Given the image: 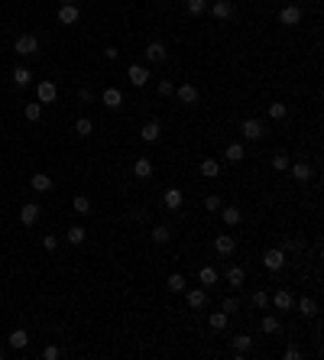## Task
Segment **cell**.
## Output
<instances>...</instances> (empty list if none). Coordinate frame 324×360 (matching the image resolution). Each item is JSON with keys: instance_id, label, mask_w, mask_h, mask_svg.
Here are the masks:
<instances>
[{"instance_id": "42", "label": "cell", "mask_w": 324, "mask_h": 360, "mask_svg": "<svg viewBox=\"0 0 324 360\" xmlns=\"http://www.w3.org/2000/svg\"><path fill=\"white\" fill-rule=\"evenodd\" d=\"M204 211H221V198H217V195H208V198H204Z\"/></svg>"}, {"instance_id": "27", "label": "cell", "mask_w": 324, "mask_h": 360, "mask_svg": "<svg viewBox=\"0 0 324 360\" xmlns=\"http://www.w3.org/2000/svg\"><path fill=\"white\" fill-rule=\"evenodd\" d=\"M91 130H94V124H91L87 117H78V120H75V133H78V136H91Z\"/></svg>"}, {"instance_id": "8", "label": "cell", "mask_w": 324, "mask_h": 360, "mask_svg": "<svg viewBox=\"0 0 324 360\" xmlns=\"http://www.w3.org/2000/svg\"><path fill=\"white\" fill-rule=\"evenodd\" d=\"M101 104H104V107H110V110H117L120 104H124V94H120L117 88H107V91L101 94Z\"/></svg>"}, {"instance_id": "6", "label": "cell", "mask_w": 324, "mask_h": 360, "mask_svg": "<svg viewBox=\"0 0 324 360\" xmlns=\"http://www.w3.org/2000/svg\"><path fill=\"white\" fill-rule=\"evenodd\" d=\"M240 133L247 136V140H259L262 136V124H259L256 117H250V120H243V124H240Z\"/></svg>"}, {"instance_id": "47", "label": "cell", "mask_w": 324, "mask_h": 360, "mask_svg": "<svg viewBox=\"0 0 324 360\" xmlns=\"http://www.w3.org/2000/svg\"><path fill=\"white\" fill-rule=\"evenodd\" d=\"M299 357H302L299 347H288V350H285V360H299Z\"/></svg>"}, {"instance_id": "25", "label": "cell", "mask_w": 324, "mask_h": 360, "mask_svg": "<svg viewBox=\"0 0 324 360\" xmlns=\"http://www.w3.org/2000/svg\"><path fill=\"white\" fill-rule=\"evenodd\" d=\"M198 279H201L204 286H214V283H217V269H214V266H201V269H198Z\"/></svg>"}, {"instance_id": "1", "label": "cell", "mask_w": 324, "mask_h": 360, "mask_svg": "<svg viewBox=\"0 0 324 360\" xmlns=\"http://www.w3.org/2000/svg\"><path fill=\"white\" fill-rule=\"evenodd\" d=\"M13 49L20 52V56H36V52H39V39H36V36H30V33H23V36H16Z\"/></svg>"}, {"instance_id": "34", "label": "cell", "mask_w": 324, "mask_h": 360, "mask_svg": "<svg viewBox=\"0 0 324 360\" xmlns=\"http://www.w3.org/2000/svg\"><path fill=\"white\" fill-rule=\"evenodd\" d=\"M285 114H288V107H285V104H282V101H276V104H269V117H273V120H282V117H285Z\"/></svg>"}, {"instance_id": "13", "label": "cell", "mask_w": 324, "mask_h": 360, "mask_svg": "<svg viewBox=\"0 0 324 360\" xmlns=\"http://www.w3.org/2000/svg\"><path fill=\"white\" fill-rule=\"evenodd\" d=\"M159 133H162V127L156 124V120H150V124H146L143 130H139V136H143L146 143H156V140H159Z\"/></svg>"}, {"instance_id": "7", "label": "cell", "mask_w": 324, "mask_h": 360, "mask_svg": "<svg viewBox=\"0 0 324 360\" xmlns=\"http://www.w3.org/2000/svg\"><path fill=\"white\" fill-rule=\"evenodd\" d=\"M127 78H130V85H136V88H143L146 81H150V72H146L143 65H130L127 68Z\"/></svg>"}, {"instance_id": "2", "label": "cell", "mask_w": 324, "mask_h": 360, "mask_svg": "<svg viewBox=\"0 0 324 360\" xmlns=\"http://www.w3.org/2000/svg\"><path fill=\"white\" fill-rule=\"evenodd\" d=\"M262 266H266V269H273V273H279V269H282L285 266V253L282 250H266V253H262Z\"/></svg>"}, {"instance_id": "15", "label": "cell", "mask_w": 324, "mask_h": 360, "mask_svg": "<svg viewBox=\"0 0 324 360\" xmlns=\"http://www.w3.org/2000/svg\"><path fill=\"white\" fill-rule=\"evenodd\" d=\"M30 185H33V191H49V188H52V179H49L46 172H36V175L30 179Z\"/></svg>"}, {"instance_id": "10", "label": "cell", "mask_w": 324, "mask_h": 360, "mask_svg": "<svg viewBox=\"0 0 324 360\" xmlns=\"http://www.w3.org/2000/svg\"><path fill=\"white\" fill-rule=\"evenodd\" d=\"M36 217H39V205H23L20 208V224L33 227V224H36Z\"/></svg>"}, {"instance_id": "37", "label": "cell", "mask_w": 324, "mask_h": 360, "mask_svg": "<svg viewBox=\"0 0 324 360\" xmlns=\"http://www.w3.org/2000/svg\"><path fill=\"white\" fill-rule=\"evenodd\" d=\"M23 114H26V120H39L42 117V104H26Z\"/></svg>"}, {"instance_id": "41", "label": "cell", "mask_w": 324, "mask_h": 360, "mask_svg": "<svg viewBox=\"0 0 324 360\" xmlns=\"http://www.w3.org/2000/svg\"><path fill=\"white\" fill-rule=\"evenodd\" d=\"M62 357V350H58L55 344H49V347H42V360H58Z\"/></svg>"}, {"instance_id": "49", "label": "cell", "mask_w": 324, "mask_h": 360, "mask_svg": "<svg viewBox=\"0 0 324 360\" xmlns=\"http://www.w3.org/2000/svg\"><path fill=\"white\" fill-rule=\"evenodd\" d=\"M62 4H75V0H62Z\"/></svg>"}, {"instance_id": "14", "label": "cell", "mask_w": 324, "mask_h": 360, "mask_svg": "<svg viewBox=\"0 0 324 360\" xmlns=\"http://www.w3.org/2000/svg\"><path fill=\"white\" fill-rule=\"evenodd\" d=\"M221 214H224V224H227V227H237V224L243 221V211H240V208H221Z\"/></svg>"}, {"instance_id": "16", "label": "cell", "mask_w": 324, "mask_h": 360, "mask_svg": "<svg viewBox=\"0 0 324 360\" xmlns=\"http://www.w3.org/2000/svg\"><path fill=\"white\" fill-rule=\"evenodd\" d=\"M146 59H150V62H162V59H165V46H162V42H150V46H146Z\"/></svg>"}, {"instance_id": "19", "label": "cell", "mask_w": 324, "mask_h": 360, "mask_svg": "<svg viewBox=\"0 0 324 360\" xmlns=\"http://www.w3.org/2000/svg\"><path fill=\"white\" fill-rule=\"evenodd\" d=\"M230 13H233L230 0H214V16L217 20H230Z\"/></svg>"}, {"instance_id": "17", "label": "cell", "mask_w": 324, "mask_h": 360, "mask_svg": "<svg viewBox=\"0 0 324 360\" xmlns=\"http://www.w3.org/2000/svg\"><path fill=\"white\" fill-rule=\"evenodd\" d=\"M217 172H221V162L217 159H201V175L204 179H217Z\"/></svg>"}, {"instance_id": "48", "label": "cell", "mask_w": 324, "mask_h": 360, "mask_svg": "<svg viewBox=\"0 0 324 360\" xmlns=\"http://www.w3.org/2000/svg\"><path fill=\"white\" fill-rule=\"evenodd\" d=\"M117 56H120L117 46H107V49H104V59H117Z\"/></svg>"}, {"instance_id": "44", "label": "cell", "mask_w": 324, "mask_h": 360, "mask_svg": "<svg viewBox=\"0 0 324 360\" xmlns=\"http://www.w3.org/2000/svg\"><path fill=\"white\" fill-rule=\"evenodd\" d=\"M159 94H162V98H169V94H175V85L169 81V78H165V81H159Z\"/></svg>"}, {"instance_id": "45", "label": "cell", "mask_w": 324, "mask_h": 360, "mask_svg": "<svg viewBox=\"0 0 324 360\" xmlns=\"http://www.w3.org/2000/svg\"><path fill=\"white\" fill-rule=\"evenodd\" d=\"M42 247H46V250L52 253V250L58 247V240H55V237H52V234H46V237H42Z\"/></svg>"}, {"instance_id": "11", "label": "cell", "mask_w": 324, "mask_h": 360, "mask_svg": "<svg viewBox=\"0 0 324 360\" xmlns=\"http://www.w3.org/2000/svg\"><path fill=\"white\" fill-rule=\"evenodd\" d=\"M162 201H165V208H169V211H179L185 198H182V191H179V188H169V191L162 195Z\"/></svg>"}, {"instance_id": "9", "label": "cell", "mask_w": 324, "mask_h": 360, "mask_svg": "<svg viewBox=\"0 0 324 360\" xmlns=\"http://www.w3.org/2000/svg\"><path fill=\"white\" fill-rule=\"evenodd\" d=\"M36 94H39V104H52L58 98V91H55V85H52V81H39Z\"/></svg>"}, {"instance_id": "33", "label": "cell", "mask_w": 324, "mask_h": 360, "mask_svg": "<svg viewBox=\"0 0 324 360\" xmlns=\"http://www.w3.org/2000/svg\"><path fill=\"white\" fill-rule=\"evenodd\" d=\"M165 286H169L172 292H182V289H185V276H182V273H172L169 279H165Z\"/></svg>"}, {"instance_id": "38", "label": "cell", "mask_w": 324, "mask_h": 360, "mask_svg": "<svg viewBox=\"0 0 324 360\" xmlns=\"http://www.w3.org/2000/svg\"><path fill=\"white\" fill-rule=\"evenodd\" d=\"M227 159H230V162H240V159H243V146H240V143H230V146H227Z\"/></svg>"}, {"instance_id": "24", "label": "cell", "mask_w": 324, "mask_h": 360, "mask_svg": "<svg viewBox=\"0 0 324 360\" xmlns=\"http://www.w3.org/2000/svg\"><path fill=\"white\" fill-rule=\"evenodd\" d=\"M292 175H295L299 182H308V179H311V165H308V162H295V165H292Z\"/></svg>"}, {"instance_id": "23", "label": "cell", "mask_w": 324, "mask_h": 360, "mask_svg": "<svg viewBox=\"0 0 324 360\" xmlns=\"http://www.w3.org/2000/svg\"><path fill=\"white\" fill-rule=\"evenodd\" d=\"M299 312L305 315V318H314V315H318V302H314V298H302V302H299Z\"/></svg>"}, {"instance_id": "18", "label": "cell", "mask_w": 324, "mask_h": 360, "mask_svg": "<svg viewBox=\"0 0 324 360\" xmlns=\"http://www.w3.org/2000/svg\"><path fill=\"white\" fill-rule=\"evenodd\" d=\"M292 302H295V298H292V292H285V289H282V292H276V295H273V305H276L279 312L292 309Z\"/></svg>"}, {"instance_id": "22", "label": "cell", "mask_w": 324, "mask_h": 360, "mask_svg": "<svg viewBox=\"0 0 324 360\" xmlns=\"http://www.w3.org/2000/svg\"><path fill=\"white\" fill-rule=\"evenodd\" d=\"M26 344H30V335H26L23 328H16L13 335H10V347H16V350H23Z\"/></svg>"}, {"instance_id": "46", "label": "cell", "mask_w": 324, "mask_h": 360, "mask_svg": "<svg viewBox=\"0 0 324 360\" xmlns=\"http://www.w3.org/2000/svg\"><path fill=\"white\" fill-rule=\"evenodd\" d=\"M224 312H227V315L237 312V298H224Z\"/></svg>"}, {"instance_id": "35", "label": "cell", "mask_w": 324, "mask_h": 360, "mask_svg": "<svg viewBox=\"0 0 324 360\" xmlns=\"http://www.w3.org/2000/svg\"><path fill=\"white\" fill-rule=\"evenodd\" d=\"M65 237H68V243H84V237H87V234H84V227H68V234H65Z\"/></svg>"}, {"instance_id": "36", "label": "cell", "mask_w": 324, "mask_h": 360, "mask_svg": "<svg viewBox=\"0 0 324 360\" xmlns=\"http://www.w3.org/2000/svg\"><path fill=\"white\" fill-rule=\"evenodd\" d=\"M262 331H266V335H276V331H279V318H276V315H266V318H262Z\"/></svg>"}, {"instance_id": "40", "label": "cell", "mask_w": 324, "mask_h": 360, "mask_svg": "<svg viewBox=\"0 0 324 360\" xmlns=\"http://www.w3.org/2000/svg\"><path fill=\"white\" fill-rule=\"evenodd\" d=\"M288 165H292V162H288V156H282V153H276V156H273V169H276V172L288 169Z\"/></svg>"}, {"instance_id": "50", "label": "cell", "mask_w": 324, "mask_h": 360, "mask_svg": "<svg viewBox=\"0 0 324 360\" xmlns=\"http://www.w3.org/2000/svg\"><path fill=\"white\" fill-rule=\"evenodd\" d=\"M0 357H4V347H0Z\"/></svg>"}, {"instance_id": "26", "label": "cell", "mask_w": 324, "mask_h": 360, "mask_svg": "<svg viewBox=\"0 0 324 360\" xmlns=\"http://www.w3.org/2000/svg\"><path fill=\"white\" fill-rule=\"evenodd\" d=\"M204 302H208V295L201 292V289H191V292H188V305H191V309H204Z\"/></svg>"}, {"instance_id": "39", "label": "cell", "mask_w": 324, "mask_h": 360, "mask_svg": "<svg viewBox=\"0 0 324 360\" xmlns=\"http://www.w3.org/2000/svg\"><path fill=\"white\" fill-rule=\"evenodd\" d=\"M72 208H75V211H78V214H87V211H91V201H87L84 195H78V198L72 201Z\"/></svg>"}, {"instance_id": "5", "label": "cell", "mask_w": 324, "mask_h": 360, "mask_svg": "<svg viewBox=\"0 0 324 360\" xmlns=\"http://www.w3.org/2000/svg\"><path fill=\"white\" fill-rule=\"evenodd\" d=\"M214 250L221 253V257H230V253L237 250V240H233L230 234H221V237H217V240H214Z\"/></svg>"}, {"instance_id": "4", "label": "cell", "mask_w": 324, "mask_h": 360, "mask_svg": "<svg viewBox=\"0 0 324 360\" xmlns=\"http://www.w3.org/2000/svg\"><path fill=\"white\" fill-rule=\"evenodd\" d=\"M279 23H282V26H299L302 23V10H299V7H292V4L282 7V10H279Z\"/></svg>"}, {"instance_id": "12", "label": "cell", "mask_w": 324, "mask_h": 360, "mask_svg": "<svg viewBox=\"0 0 324 360\" xmlns=\"http://www.w3.org/2000/svg\"><path fill=\"white\" fill-rule=\"evenodd\" d=\"M175 94H179L182 104H195V101H198V88H195V85H182Z\"/></svg>"}, {"instance_id": "20", "label": "cell", "mask_w": 324, "mask_h": 360, "mask_svg": "<svg viewBox=\"0 0 324 360\" xmlns=\"http://www.w3.org/2000/svg\"><path fill=\"white\" fill-rule=\"evenodd\" d=\"M227 318H230V315H227V312L221 309V312H211V318H208V324H211L214 331H224V328H227Z\"/></svg>"}, {"instance_id": "30", "label": "cell", "mask_w": 324, "mask_h": 360, "mask_svg": "<svg viewBox=\"0 0 324 360\" xmlns=\"http://www.w3.org/2000/svg\"><path fill=\"white\" fill-rule=\"evenodd\" d=\"M233 347H237V354H247V350L253 347V338L250 335H237L233 338Z\"/></svg>"}, {"instance_id": "29", "label": "cell", "mask_w": 324, "mask_h": 360, "mask_svg": "<svg viewBox=\"0 0 324 360\" xmlns=\"http://www.w3.org/2000/svg\"><path fill=\"white\" fill-rule=\"evenodd\" d=\"M13 81L20 85V88H26V85L33 81V72H30V68H23V65H20V68H16V72H13Z\"/></svg>"}, {"instance_id": "3", "label": "cell", "mask_w": 324, "mask_h": 360, "mask_svg": "<svg viewBox=\"0 0 324 360\" xmlns=\"http://www.w3.org/2000/svg\"><path fill=\"white\" fill-rule=\"evenodd\" d=\"M78 20H81V13H78L75 4H62V7H58V23H62V26H75Z\"/></svg>"}, {"instance_id": "32", "label": "cell", "mask_w": 324, "mask_h": 360, "mask_svg": "<svg viewBox=\"0 0 324 360\" xmlns=\"http://www.w3.org/2000/svg\"><path fill=\"white\" fill-rule=\"evenodd\" d=\"M153 240H156V243H169V240H172V231H169V227H162V224L153 227Z\"/></svg>"}, {"instance_id": "21", "label": "cell", "mask_w": 324, "mask_h": 360, "mask_svg": "<svg viewBox=\"0 0 324 360\" xmlns=\"http://www.w3.org/2000/svg\"><path fill=\"white\" fill-rule=\"evenodd\" d=\"M243 279H247V269H243V266H230V269H227V283H230V286H243Z\"/></svg>"}, {"instance_id": "43", "label": "cell", "mask_w": 324, "mask_h": 360, "mask_svg": "<svg viewBox=\"0 0 324 360\" xmlns=\"http://www.w3.org/2000/svg\"><path fill=\"white\" fill-rule=\"evenodd\" d=\"M253 305H256V309H266V305H269V295H266V292H253Z\"/></svg>"}, {"instance_id": "28", "label": "cell", "mask_w": 324, "mask_h": 360, "mask_svg": "<svg viewBox=\"0 0 324 360\" xmlns=\"http://www.w3.org/2000/svg\"><path fill=\"white\" fill-rule=\"evenodd\" d=\"M133 172L139 175V179H150V175H153V162H150V159H136Z\"/></svg>"}, {"instance_id": "31", "label": "cell", "mask_w": 324, "mask_h": 360, "mask_svg": "<svg viewBox=\"0 0 324 360\" xmlns=\"http://www.w3.org/2000/svg\"><path fill=\"white\" fill-rule=\"evenodd\" d=\"M185 7H188L191 16H201V13L208 10V0H185Z\"/></svg>"}]
</instances>
